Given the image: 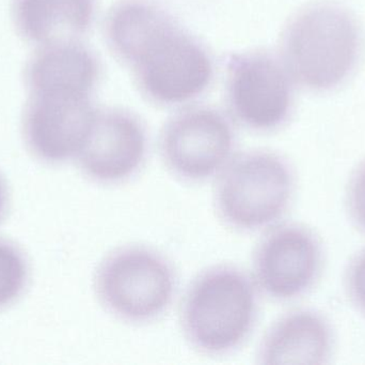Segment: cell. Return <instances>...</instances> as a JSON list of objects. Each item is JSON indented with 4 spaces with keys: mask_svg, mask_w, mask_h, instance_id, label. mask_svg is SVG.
<instances>
[{
    "mask_svg": "<svg viewBox=\"0 0 365 365\" xmlns=\"http://www.w3.org/2000/svg\"><path fill=\"white\" fill-rule=\"evenodd\" d=\"M232 111L244 126L272 131L284 124L292 109V88L284 68L267 54L236 56L230 64Z\"/></svg>",
    "mask_w": 365,
    "mask_h": 365,
    "instance_id": "9c48e42d",
    "label": "cell"
},
{
    "mask_svg": "<svg viewBox=\"0 0 365 365\" xmlns=\"http://www.w3.org/2000/svg\"><path fill=\"white\" fill-rule=\"evenodd\" d=\"M343 285L349 302L356 310L365 315V248L349 261Z\"/></svg>",
    "mask_w": 365,
    "mask_h": 365,
    "instance_id": "2e32d148",
    "label": "cell"
},
{
    "mask_svg": "<svg viewBox=\"0 0 365 365\" xmlns=\"http://www.w3.org/2000/svg\"><path fill=\"white\" fill-rule=\"evenodd\" d=\"M334 343V331L325 315L312 309H295L270 326L257 358L265 365L327 364Z\"/></svg>",
    "mask_w": 365,
    "mask_h": 365,
    "instance_id": "8fae6325",
    "label": "cell"
},
{
    "mask_svg": "<svg viewBox=\"0 0 365 365\" xmlns=\"http://www.w3.org/2000/svg\"><path fill=\"white\" fill-rule=\"evenodd\" d=\"M98 77L96 58L75 41L42 45L25 69L29 92L66 90L90 94Z\"/></svg>",
    "mask_w": 365,
    "mask_h": 365,
    "instance_id": "7c38bea8",
    "label": "cell"
},
{
    "mask_svg": "<svg viewBox=\"0 0 365 365\" xmlns=\"http://www.w3.org/2000/svg\"><path fill=\"white\" fill-rule=\"evenodd\" d=\"M214 204L234 231H266L278 224L295 199L293 167L280 154L252 150L235 154L215 178Z\"/></svg>",
    "mask_w": 365,
    "mask_h": 365,
    "instance_id": "3957f363",
    "label": "cell"
},
{
    "mask_svg": "<svg viewBox=\"0 0 365 365\" xmlns=\"http://www.w3.org/2000/svg\"><path fill=\"white\" fill-rule=\"evenodd\" d=\"M19 34L38 44L74 41L91 24L94 0H12Z\"/></svg>",
    "mask_w": 365,
    "mask_h": 365,
    "instance_id": "4fadbf2b",
    "label": "cell"
},
{
    "mask_svg": "<svg viewBox=\"0 0 365 365\" xmlns=\"http://www.w3.org/2000/svg\"><path fill=\"white\" fill-rule=\"evenodd\" d=\"M259 296L251 276L234 266L204 270L187 287L180 306L185 339L204 355L232 353L255 329Z\"/></svg>",
    "mask_w": 365,
    "mask_h": 365,
    "instance_id": "7a4b0ae2",
    "label": "cell"
},
{
    "mask_svg": "<svg viewBox=\"0 0 365 365\" xmlns=\"http://www.w3.org/2000/svg\"><path fill=\"white\" fill-rule=\"evenodd\" d=\"M106 32L113 51L133 66L141 87L156 102H185L210 84L207 54L152 2H120L109 13Z\"/></svg>",
    "mask_w": 365,
    "mask_h": 365,
    "instance_id": "6da1fadb",
    "label": "cell"
},
{
    "mask_svg": "<svg viewBox=\"0 0 365 365\" xmlns=\"http://www.w3.org/2000/svg\"><path fill=\"white\" fill-rule=\"evenodd\" d=\"M29 267L17 246L0 239V309L16 301L27 286Z\"/></svg>",
    "mask_w": 365,
    "mask_h": 365,
    "instance_id": "5bb4252c",
    "label": "cell"
},
{
    "mask_svg": "<svg viewBox=\"0 0 365 365\" xmlns=\"http://www.w3.org/2000/svg\"><path fill=\"white\" fill-rule=\"evenodd\" d=\"M163 162L175 177L188 182L215 179L235 156V139L225 116L206 107L178 114L160 141Z\"/></svg>",
    "mask_w": 365,
    "mask_h": 365,
    "instance_id": "ba28073f",
    "label": "cell"
},
{
    "mask_svg": "<svg viewBox=\"0 0 365 365\" xmlns=\"http://www.w3.org/2000/svg\"><path fill=\"white\" fill-rule=\"evenodd\" d=\"M177 289L170 261L148 246L115 249L94 272L93 291L98 304L128 324L152 323L162 317L173 304Z\"/></svg>",
    "mask_w": 365,
    "mask_h": 365,
    "instance_id": "5b68a950",
    "label": "cell"
},
{
    "mask_svg": "<svg viewBox=\"0 0 365 365\" xmlns=\"http://www.w3.org/2000/svg\"><path fill=\"white\" fill-rule=\"evenodd\" d=\"M98 113L89 94L66 90L29 92L21 117L28 151L49 164L76 160Z\"/></svg>",
    "mask_w": 365,
    "mask_h": 365,
    "instance_id": "52a82bcc",
    "label": "cell"
},
{
    "mask_svg": "<svg viewBox=\"0 0 365 365\" xmlns=\"http://www.w3.org/2000/svg\"><path fill=\"white\" fill-rule=\"evenodd\" d=\"M147 154V135L136 118L124 111H98L76 162L92 181L119 184L143 169Z\"/></svg>",
    "mask_w": 365,
    "mask_h": 365,
    "instance_id": "30bf717a",
    "label": "cell"
},
{
    "mask_svg": "<svg viewBox=\"0 0 365 365\" xmlns=\"http://www.w3.org/2000/svg\"><path fill=\"white\" fill-rule=\"evenodd\" d=\"M345 206L351 222L365 234V160L349 176L345 190Z\"/></svg>",
    "mask_w": 365,
    "mask_h": 365,
    "instance_id": "9a60e30c",
    "label": "cell"
},
{
    "mask_svg": "<svg viewBox=\"0 0 365 365\" xmlns=\"http://www.w3.org/2000/svg\"><path fill=\"white\" fill-rule=\"evenodd\" d=\"M360 34L355 19L329 2L312 4L285 28L282 55L289 74L304 87L328 90L340 85L355 68Z\"/></svg>",
    "mask_w": 365,
    "mask_h": 365,
    "instance_id": "277c9868",
    "label": "cell"
},
{
    "mask_svg": "<svg viewBox=\"0 0 365 365\" xmlns=\"http://www.w3.org/2000/svg\"><path fill=\"white\" fill-rule=\"evenodd\" d=\"M6 188H4V181L0 178V218L2 216V214L4 211V207H6Z\"/></svg>",
    "mask_w": 365,
    "mask_h": 365,
    "instance_id": "e0dca14e",
    "label": "cell"
},
{
    "mask_svg": "<svg viewBox=\"0 0 365 365\" xmlns=\"http://www.w3.org/2000/svg\"><path fill=\"white\" fill-rule=\"evenodd\" d=\"M323 242L300 223H278L266 229L255 246L251 278L259 294L293 301L310 293L323 276Z\"/></svg>",
    "mask_w": 365,
    "mask_h": 365,
    "instance_id": "8992f818",
    "label": "cell"
}]
</instances>
